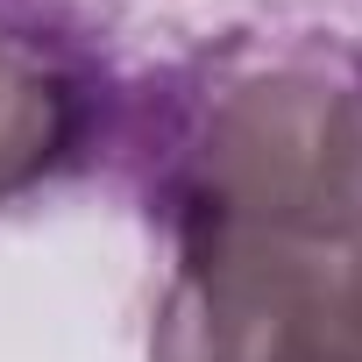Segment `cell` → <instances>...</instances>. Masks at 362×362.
Returning <instances> with one entry per match:
<instances>
[{"mask_svg": "<svg viewBox=\"0 0 362 362\" xmlns=\"http://www.w3.org/2000/svg\"><path fill=\"white\" fill-rule=\"evenodd\" d=\"M163 214L362 235V57L284 50L221 78L170 149Z\"/></svg>", "mask_w": 362, "mask_h": 362, "instance_id": "6da1fadb", "label": "cell"}, {"mask_svg": "<svg viewBox=\"0 0 362 362\" xmlns=\"http://www.w3.org/2000/svg\"><path fill=\"white\" fill-rule=\"evenodd\" d=\"M149 362H362V235L170 228Z\"/></svg>", "mask_w": 362, "mask_h": 362, "instance_id": "7a4b0ae2", "label": "cell"}, {"mask_svg": "<svg viewBox=\"0 0 362 362\" xmlns=\"http://www.w3.org/2000/svg\"><path fill=\"white\" fill-rule=\"evenodd\" d=\"M78 135H86L78 71L43 36L0 22V199L36 192L78 149Z\"/></svg>", "mask_w": 362, "mask_h": 362, "instance_id": "3957f363", "label": "cell"}]
</instances>
